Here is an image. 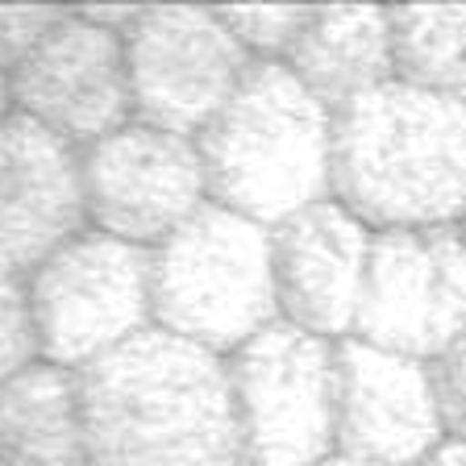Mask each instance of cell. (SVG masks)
Returning <instances> with one entry per match:
<instances>
[{"label":"cell","instance_id":"1","mask_svg":"<svg viewBox=\"0 0 466 466\" xmlns=\"http://www.w3.org/2000/svg\"><path fill=\"white\" fill-rule=\"evenodd\" d=\"M92 466H246L221 354L146 329L79 370Z\"/></svg>","mask_w":466,"mask_h":466},{"label":"cell","instance_id":"2","mask_svg":"<svg viewBox=\"0 0 466 466\" xmlns=\"http://www.w3.org/2000/svg\"><path fill=\"white\" fill-rule=\"evenodd\" d=\"M333 200L370 229L466 221V105L404 79L333 113Z\"/></svg>","mask_w":466,"mask_h":466},{"label":"cell","instance_id":"3","mask_svg":"<svg viewBox=\"0 0 466 466\" xmlns=\"http://www.w3.org/2000/svg\"><path fill=\"white\" fill-rule=\"evenodd\" d=\"M196 146L208 200L267 229L333 196V108L288 63H250Z\"/></svg>","mask_w":466,"mask_h":466},{"label":"cell","instance_id":"4","mask_svg":"<svg viewBox=\"0 0 466 466\" xmlns=\"http://www.w3.org/2000/svg\"><path fill=\"white\" fill-rule=\"evenodd\" d=\"M150 296L155 329L229 359L279 320L271 229L208 200L150 250Z\"/></svg>","mask_w":466,"mask_h":466},{"label":"cell","instance_id":"5","mask_svg":"<svg viewBox=\"0 0 466 466\" xmlns=\"http://www.w3.org/2000/svg\"><path fill=\"white\" fill-rule=\"evenodd\" d=\"M38 359L84 370L155 329L150 250L84 229L25 275Z\"/></svg>","mask_w":466,"mask_h":466},{"label":"cell","instance_id":"6","mask_svg":"<svg viewBox=\"0 0 466 466\" xmlns=\"http://www.w3.org/2000/svg\"><path fill=\"white\" fill-rule=\"evenodd\" d=\"M225 367L246 466H320L338 454V341L275 320Z\"/></svg>","mask_w":466,"mask_h":466},{"label":"cell","instance_id":"7","mask_svg":"<svg viewBox=\"0 0 466 466\" xmlns=\"http://www.w3.org/2000/svg\"><path fill=\"white\" fill-rule=\"evenodd\" d=\"M466 333V233L375 229L350 338L437 362Z\"/></svg>","mask_w":466,"mask_h":466},{"label":"cell","instance_id":"8","mask_svg":"<svg viewBox=\"0 0 466 466\" xmlns=\"http://www.w3.org/2000/svg\"><path fill=\"white\" fill-rule=\"evenodd\" d=\"M134 121L200 137L238 92L254 58L217 9L150 5L126 34Z\"/></svg>","mask_w":466,"mask_h":466},{"label":"cell","instance_id":"9","mask_svg":"<svg viewBox=\"0 0 466 466\" xmlns=\"http://www.w3.org/2000/svg\"><path fill=\"white\" fill-rule=\"evenodd\" d=\"M87 229L155 250L208 204L196 137L129 121L79 150Z\"/></svg>","mask_w":466,"mask_h":466},{"label":"cell","instance_id":"10","mask_svg":"<svg viewBox=\"0 0 466 466\" xmlns=\"http://www.w3.org/2000/svg\"><path fill=\"white\" fill-rule=\"evenodd\" d=\"M13 108L76 150L134 121L126 38L67 9L38 50L9 76Z\"/></svg>","mask_w":466,"mask_h":466},{"label":"cell","instance_id":"11","mask_svg":"<svg viewBox=\"0 0 466 466\" xmlns=\"http://www.w3.org/2000/svg\"><path fill=\"white\" fill-rule=\"evenodd\" d=\"M446 437L433 362L359 338L338 341V454L420 466Z\"/></svg>","mask_w":466,"mask_h":466},{"label":"cell","instance_id":"12","mask_svg":"<svg viewBox=\"0 0 466 466\" xmlns=\"http://www.w3.org/2000/svg\"><path fill=\"white\" fill-rule=\"evenodd\" d=\"M84 229L79 150L13 108L0 121V271L25 279Z\"/></svg>","mask_w":466,"mask_h":466},{"label":"cell","instance_id":"13","mask_svg":"<svg viewBox=\"0 0 466 466\" xmlns=\"http://www.w3.org/2000/svg\"><path fill=\"white\" fill-rule=\"evenodd\" d=\"M367 221L341 200H317L271 229L279 320L304 333L341 341L354 333L370 258Z\"/></svg>","mask_w":466,"mask_h":466},{"label":"cell","instance_id":"14","mask_svg":"<svg viewBox=\"0 0 466 466\" xmlns=\"http://www.w3.org/2000/svg\"><path fill=\"white\" fill-rule=\"evenodd\" d=\"M317 100L338 113L370 87L396 79L391 9L375 5H317L296 46L283 58Z\"/></svg>","mask_w":466,"mask_h":466},{"label":"cell","instance_id":"15","mask_svg":"<svg viewBox=\"0 0 466 466\" xmlns=\"http://www.w3.org/2000/svg\"><path fill=\"white\" fill-rule=\"evenodd\" d=\"M0 462L92 466L79 370L34 359L0 383Z\"/></svg>","mask_w":466,"mask_h":466},{"label":"cell","instance_id":"16","mask_svg":"<svg viewBox=\"0 0 466 466\" xmlns=\"http://www.w3.org/2000/svg\"><path fill=\"white\" fill-rule=\"evenodd\" d=\"M396 79L466 105V5L391 9Z\"/></svg>","mask_w":466,"mask_h":466},{"label":"cell","instance_id":"17","mask_svg":"<svg viewBox=\"0 0 466 466\" xmlns=\"http://www.w3.org/2000/svg\"><path fill=\"white\" fill-rule=\"evenodd\" d=\"M217 13L254 63H283L300 38L312 5H238Z\"/></svg>","mask_w":466,"mask_h":466},{"label":"cell","instance_id":"18","mask_svg":"<svg viewBox=\"0 0 466 466\" xmlns=\"http://www.w3.org/2000/svg\"><path fill=\"white\" fill-rule=\"evenodd\" d=\"M38 359V333L29 317L25 279L0 271V383Z\"/></svg>","mask_w":466,"mask_h":466},{"label":"cell","instance_id":"19","mask_svg":"<svg viewBox=\"0 0 466 466\" xmlns=\"http://www.w3.org/2000/svg\"><path fill=\"white\" fill-rule=\"evenodd\" d=\"M63 13L67 9L55 5H0V76H13L58 25Z\"/></svg>","mask_w":466,"mask_h":466},{"label":"cell","instance_id":"20","mask_svg":"<svg viewBox=\"0 0 466 466\" xmlns=\"http://www.w3.org/2000/svg\"><path fill=\"white\" fill-rule=\"evenodd\" d=\"M437 396H441V417H446V433L466 437V333L433 362Z\"/></svg>","mask_w":466,"mask_h":466},{"label":"cell","instance_id":"21","mask_svg":"<svg viewBox=\"0 0 466 466\" xmlns=\"http://www.w3.org/2000/svg\"><path fill=\"white\" fill-rule=\"evenodd\" d=\"M420 466H466V437L446 433L441 437V446H437Z\"/></svg>","mask_w":466,"mask_h":466},{"label":"cell","instance_id":"22","mask_svg":"<svg viewBox=\"0 0 466 466\" xmlns=\"http://www.w3.org/2000/svg\"><path fill=\"white\" fill-rule=\"evenodd\" d=\"M13 113V87H9V76H0V121Z\"/></svg>","mask_w":466,"mask_h":466},{"label":"cell","instance_id":"23","mask_svg":"<svg viewBox=\"0 0 466 466\" xmlns=\"http://www.w3.org/2000/svg\"><path fill=\"white\" fill-rule=\"evenodd\" d=\"M320 466H383V462H362V458H346V454H333V458H325Z\"/></svg>","mask_w":466,"mask_h":466},{"label":"cell","instance_id":"24","mask_svg":"<svg viewBox=\"0 0 466 466\" xmlns=\"http://www.w3.org/2000/svg\"><path fill=\"white\" fill-rule=\"evenodd\" d=\"M462 233H466V221H462Z\"/></svg>","mask_w":466,"mask_h":466},{"label":"cell","instance_id":"25","mask_svg":"<svg viewBox=\"0 0 466 466\" xmlns=\"http://www.w3.org/2000/svg\"><path fill=\"white\" fill-rule=\"evenodd\" d=\"M0 466H5V462H0Z\"/></svg>","mask_w":466,"mask_h":466}]
</instances>
